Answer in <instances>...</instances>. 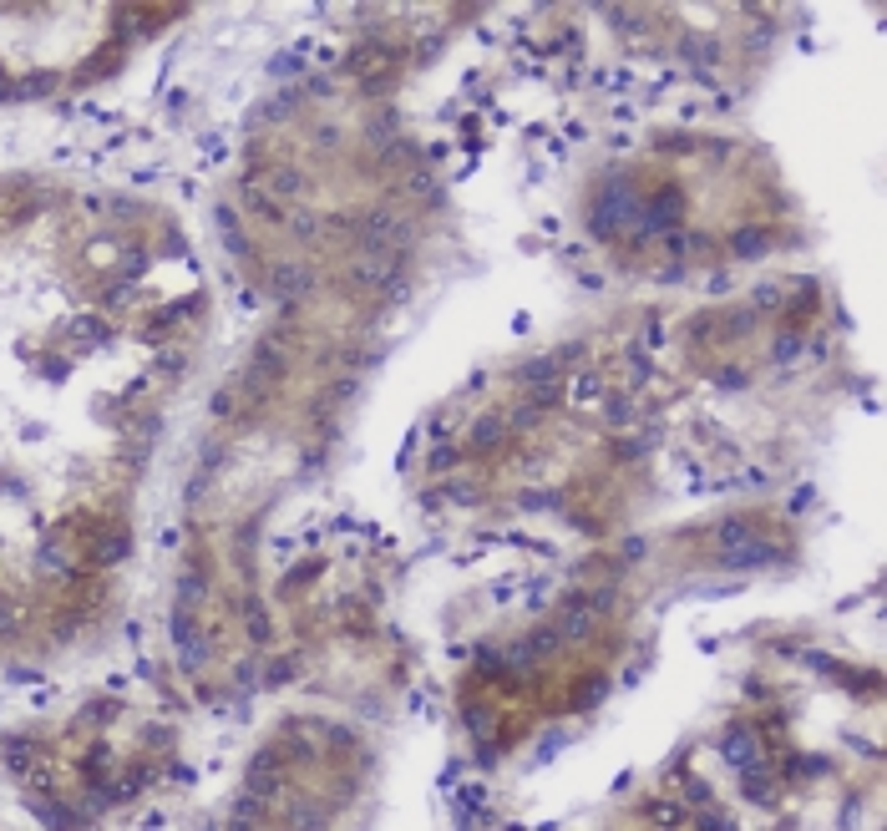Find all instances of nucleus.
<instances>
[{"mask_svg": "<svg viewBox=\"0 0 887 831\" xmlns=\"http://www.w3.org/2000/svg\"><path fill=\"white\" fill-rule=\"evenodd\" d=\"M639 193L629 183H608L593 203V233H619V229H634L639 223Z\"/></svg>", "mask_w": 887, "mask_h": 831, "instance_id": "nucleus-1", "label": "nucleus"}, {"mask_svg": "<svg viewBox=\"0 0 887 831\" xmlns=\"http://www.w3.org/2000/svg\"><path fill=\"white\" fill-rule=\"evenodd\" d=\"M720 548H726L730 568H765L776 558V548H771L765 537H756L750 522H726V528H720Z\"/></svg>", "mask_w": 887, "mask_h": 831, "instance_id": "nucleus-2", "label": "nucleus"}, {"mask_svg": "<svg viewBox=\"0 0 887 831\" xmlns=\"http://www.w3.org/2000/svg\"><path fill=\"white\" fill-rule=\"evenodd\" d=\"M726 761L741 765V771L761 765V741H756V735H750L745 725H730V730H726Z\"/></svg>", "mask_w": 887, "mask_h": 831, "instance_id": "nucleus-3", "label": "nucleus"}, {"mask_svg": "<svg viewBox=\"0 0 887 831\" xmlns=\"http://www.w3.org/2000/svg\"><path fill=\"white\" fill-rule=\"evenodd\" d=\"M670 218H679V193H659L649 208H639V223L634 229H649V233H659Z\"/></svg>", "mask_w": 887, "mask_h": 831, "instance_id": "nucleus-4", "label": "nucleus"}, {"mask_svg": "<svg viewBox=\"0 0 887 831\" xmlns=\"http://www.w3.org/2000/svg\"><path fill=\"white\" fill-rule=\"evenodd\" d=\"M31 806H35V816H41V821H46V827H51V831H71V827H76V821H71V816H67V811H61V806H56V801H51V796H41V801H31Z\"/></svg>", "mask_w": 887, "mask_h": 831, "instance_id": "nucleus-5", "label": "nucleus"}, {"mask_svg": "<svg viewBox=\"0 0 887 831\" xmlns=\"http://www.w3.org/2000/svg\"><path fill=\"white\" fill-rule=\"evenodd\" d=\"M117 558H127V532H106V537H97V563H117Z\"/></svg>", "mask_w": 887, "mask_h": 831, "instance_id": "nucleus-6", "label": "nucleus"}, {"mask_svg": "<svg viewBox=\"0 0 887 831\" xmlns=\"http://www.w3.org/2000/svg\"><path fill=\"white\" fill-rule=\"evenodd\" d=\"M198 599H203V578L188 568V573H183V584H177V608H193Z\"/></svg>", "mask_w": 887, "mask_h": 831, "instance_id": "nucleus-7", "label": "nucleus"}, {"mask_svg": "<svg viewBox=\"0 0 887 831\" xmlns=\"http://www.w3.org/2000/svg\"><path fill=\"white\" fill-rule=\"evenodd\" d=\"M319 821H325V816H319L315 806H294V811H289V827L294 831H315Z\"/></svg>", "mask_w": 887, "mask_h": 831, "instance_id": "nucleus-8", "label": "nucleus"}, {"mask_svg": "<svg viewBox=\"0 0 887 831\" xmlns=\"http://www.w3.org/2000/svg\"><path fill=\"white\" fill-rule=\"evenodd\" d=\"M274 289H279V294H300L304 274H300V269H279V274H274Z\"/></svg>", "mask_w": 887, "mask_h": 831, "instance_id": "nucleus-9", "label": "nucleus"}, {"mask_svg": "<svg viewBox=\"0 0 887 831\" xmlns=\"http://www.w3.org/2000/svg\"><path fill=\"white\" fill-rule=\"evenodd\" d=\"M497 431H502V426H497V421H477V446L497 442Z\"/></svg>", "mask_w": 887, "mask_h": 831, "instance_id": "nucleus-10", "label": "nucleus"}, {"mask_svg": "<svg viewBox=\"0 0 887 831\" xmlns=\"http://www.w3.org/2000/svg\"><path fill=\"white\" fill-rule=\"evenodd\" d=\"M700 831H735V827H730V821H720L715 811H705V816H700Z\"/></svg>", "mask_w": 887, "mask_h": 831, "instance_id": "nucleus-11", "label": "nucleus"}]
</instances>
